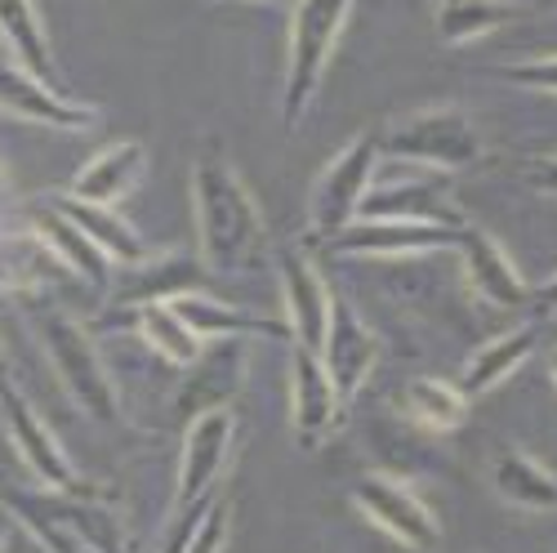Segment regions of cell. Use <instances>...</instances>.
Returning <instances> with one entry per match:
<instances>
[{"mask_svg":"<svg viewBox=\"0 0 557 553\" xmlns=\"http://www.w3.org/2000/svg\"><path fill=\"white\" fill-rule=\"evenodd\" d=\"M170 308L188 321V331L206 344V340H282L290 344V327L286 321H268V317H255L237 304H223L206 291H183L170 299Z\"/></svg>","mask_w":557,"mask_h":553,"instance_id":"obj_17","label":"cell"},{"mask_svg":"<svg viewBox=\"0 0 557 553\" xmlns=\"http://www.w3.org/2000/svg\"><path fill=\"white\" fill-rule=\"evenodd\" d=\"M121 317H129V327L138 331V340H144L157 357H165L170 366H183V371H188V366L201 357V340L188 331V321H183L165 299L125 308Z\"/></svg>","mask_w":557,"mask_h":553,"instance_id":"obj_26","label":"cell"},{"mask_svg":"<svg viewBox=\"0 0 557 553\" xmlns=\"http://www.w3.org/2000/svg\"><path fill=\"white\" fill-rule=\"evenodd\" d=\"M0 509L23 523L45 553H134L121 518L103 504V495L18 487L0 478Z\"/></svg>","mask_w":557,"mask_h":553,"instance_id":"obj_2","label":"cell"},{"mask_svg":"<svg viewBox=\"0 0 557 553\" xmlns=\"http://www.w3.org/2000/svg\"><path fill=\"white\" fill-rule=\"evenodd\" d=\"M380 152L410 161V165H424V170L463 174V170L486 165V138L469 112H459L455 103H437V108H420L393 121L388 130H380Z\"/></svg>","mask_w":557,"mask_h":553,"instance_id":"obj_6","label":"cell"},{"mask_svg":"<svg viewBox=\"0 0 557 553\" xmlns=\"http://www.w3.org/2000/svg\"><path fill=\"white\" fill-rule=\"evenodd\" d=\"M508 5H522V10H548L557 0H508Z\"/></svg>","mask_w":557,"mask_h":553,"instance_id":"obj_33","label":"cell"},{"mask_svg":"<svg viewBox=\"0 0 557 553\" xmlns=\"http://www.w3.org/2000/svg\"><path fill=\"white\" fill-rule=\"evenodd\" d=\"M5 536H10V514L0 509V549H5Z\"/></svg>","mask_w":557,"mask_h":553,"instance_id":"obj_34","label":"cell"},{"mask_svg":"<svg viewBox=\"0 0 557 553\" xmlns=\"http://www.w3.org/2000/svg\"><path fill=\"white\" fill-rule=\"evenodd\" d=\"M535 340H540V331L531 327V321H527V327H508L504 335H495V340H486L482 348L469 353V361H463V371H459L455 384L469 397H482V393L499 389L535 353Z\"/></svg>","mask_w":557,"mask_h":553,"instance_id":"obj_25","label":"cell"},{"mask_svg":"<svg viewBox=\"0 0 557 553\" xmlns=\"http://www.w3.org/2000/svg\"><path fill=\"white\" fill-rule=\"evenodd\" d=\"M527 10L508 5V0H442L437 5V36L442 45H473L491 32L518 23Z\"/></svg>","mask_w":557,"mask_h":553,"instance_id":"obj_27","label":"cell"},{"mask_svg":"<svg viewBox=\"0 0 557 553\" xmlns=\"http://www.w3.org/2000/svg\"><path fill=\"white\" fill-rule=\"evenodd\" d=\"M276 263V276H282V299H286V327H290V340L321 353V340H326V321H331V299H335V286L326 282L304 246H282L272 255Z\"/></svg>","mask_w":557,"mask_h":553,"instance_id":"obj_12","label":"cell"},{"mask_svg":"<svg viewBox=\"0 0 557 553\" xmlns=\"http://www.w3.org/2000/svg\"><path fill=\"white\" fill-rule=\"evenodd\" d=\"M0 112H10L18 121H36L50 130H89L99 125V108L67 99L59 85H45L18 63H0Z\"/></svg>","mask_w":557,"mask_h":553,"instance_id":"obj_15","label":"cell"},{"mask_svg":"<svg viewBox=\"0 0 557 553\" xmlns=\"http://www.w3.org/2000/svg\"><path fill=\"white\" fill-rule=\"evenodd\" d=\"M232 442H237V415H232V406H210L188 420V433H183V446H178L174 514H170L161 553H178L188 544L197 518L206 514V504L214 500V487L227 469Z\"/></svg>","mask_w":557,"mask_h":553,"instance_id":"obj_3","label":"cell"},{"mask_svg":"<svg viewBox=\"0 0 557 553\" xmlns=\"http://www.w3.org/2000/svg\"><path fill=\"white\" fill-rule=\"evenodd\" d=\"M531 308H535V312H548V317L557 312V272L548 276L544 286H531Z\"/></svg>","mask_w":557,"mask_h":553,"instance_id":"obj_32","label":"cell"},{"mask_svg":"<svg viewBox=\"0 0 557 553\" xmlns=\"http://www.w3.org/2000/svg\"><path fill=\"white\" fill-rule=\"evenodd\" d=\"M522 174H527V183H531L535 193H544V197H557V152L531 157V161L522 165Z\"/></svg>","mask_w":557,"mask_h":553,"instance_id":"obj_31","label":"cell"},{"mask_svg":"<svg viewBox=\"0 0 557 553\" xmlns=\"http://www.w3.org/2000/svg\"><path fill=\"white\" fill-rule=\"evenodd\" d=\"M321 361H326V376L335 380L344 402H352L366 389V380L375 376V366H380V335H375V327H370V321L344 295L331 299V321H326V340H321Z\"/></svg>","mask_w":557,"mask_h":553,"instance_id":"obj_13","label":"cell"},{"mask_svg":"<svg viewBox=\"0 0 557 553\" xmlns=\"http://www.w3.org/2000/svg\"><path fill=\"white\" fill-rule=\"evenodd\" d=\"M499 76L518 89H535V95H557V54L531 59V63H508L499 67Z\"/></svg>","mask_w":557,"mask_h":553,"instance_id":"obj_30","label":"cell"},{"mask_svg":"<svg viewBox=\"0 0 557 553\" xmlns=\"http://www.w3.org/2000/svg\"><path fill=\"white\" fill-rule=\"evenodd\" d=\"M469 393H463L459 384L450 380H433V376H414L401 384L397 393V410L406 415V420L414 429L424 433H455L469 425Z\"/></svg>","mask_w":557,"mask_h":553,"instance_id":"obj_24","label":"cell"},{"mask_svg":"<svg viewBox=\"0 0 557 553\" xmlns=\"http://www.w3.org/2000/svg\"><path fill=\"white\" fill-rule=\"evenodd\" d=\"M352 5L357 0H295L290 45H286V85H282V125L286 130H299L308 108L317 103Z\"/></svg>","mask_w":557,"mask_h":553,"instance_id":"obj_4","label":"cell"},{"mask_svg":"<svg viewBox=\"0 0 557 553\" xmlns=\"http://www.w3.org/2000/svg\"><path fill=\"white\" fill-rule=\"evenodd\" d=\"M0 188H5V165H0Z\"/></svg>","mask_w":557,"mask_h":553,"instance_id":"obj_36","label":"cell"},{"mask_svg":"<svg viewBox=\"0 0 557 553\" xmlns=\"http://www.w3.org/2000/svg\"><path fill=\"white\" fill-rule=\"evenodd\" d=\"M0 40L10 45V54L18 67H27L32 76H40L45 85H59V54H54V40L50 27H45L36 0H0Z\"/></svg>","mask_w":557,"mask_h":553,"instance_id":"obj_23","label":"cell"},{"mask_svg":"<svg viewBox=\"0 0 557 553\" xmlns=\"http://www.w3.org/2000/svg\"><path fill=\"white\" fill-rule=\"evenodd\" d=\"M455 250L463 259V276H469V286L495 304V308H531V286L527 276L518 272L513 255L504 250V242L495 233H486L482 223H459V237H455Z\"/></svg>","mask_w":557,"mask_h":553,"instance_id":"obj_14","label":"cell"},{"mask_svg":"<svg viewBox=\"0 0 557 553\" xmlns=\"http://www.w3.org/2000/svg\"><path fill=\"white\" fill-rule=\"evenodd\" d=\"M36 340L50 357L59 384L67 389L72 406L85 415V420H95L103 429L121 425V393L108 376V366L99 357V344L89 340V331L81 321H72L67 312H54L45 308L36 312Z\"/></svg>","mask_w":557,"mask_h":553,"instance_id":"obj_5","label":"cell"},{"mask_svg":"<svg viewBox=\"0 0 557 553\" xmlns=\"http://www.w3.org/2000/svg\"><path fill=\"white\" fill-rule=\"evenodd\" d=\"M459 228L424 223V219H388V214H361L344 233L326 242L335 255H361V259H401V255H433L455 250Z\"/></svg>","mask_w":557,"mask_h":553,"instance_id":"obj_11","label":"cell"},{"mask_svg":"<svg viewBox=\"0 0 557 553\" xmlns=\"http://www.w3.org/2000/svg\"><path fill=\"white\" fill-rule=\"evenodd\" d=\"M380 130H361L352 134L348 144L321 165L317 183H312V197H308V233L326 246L335 233L361 214V201L375 183L380 170Z\"/></svg>","mask_w":557,"mask_h":553,"instance_id":"obj_7","label":"cell"},{"mask_svg":"<svg viewBox=\"0 0 557 553\" xmlns=\"http://www.w3.org/2000/svg\"><path fill=\"white\" fill-rule=\"evenodd\" d=\"M361 214H388V219H424V223H446V228H459L463 214L450 197V183L442 170H429L420 179H401V183H388V188H375L361 201ZM357 214V219H361Z\"/></svg>","mask_w":557,"mask_h":553,"instance_id":"obj_18","label":"cell"},{"mask_svg":"<svg viewBox=\"0 0 557 553\" xmlns=\"http://www.w3.org/2000/svg\"><path fill=\"white\" fill-rule=\"evenodd\" d=\"M81 233L95 242L112 263H125V268H144L148 259H152V246L144 242V233L116 210V206H99V201H81V197H72V193H54L50 197Z\"/></svg>","mask_w":557,"mask_h":553,"instance_id":"obj_20","label":"cell"},{"mask_svg":"<svg viewBox=\"0 0 557 553\" xmlns=\"http://www.w3.org/2000/svg\"><path fill=\"white\" fill-rule=\"evenodd\" d=\"M32 233L40 237V246L54 255V263L63 272H72L76 282H85L89 291H112V259L89 242L81 228L54 206V201H36L32 206Z\"/></svg>","mask_w":557,"mask_h":553,"instance_id":"obj_16","label":"cell"},{"mask_svg":"<svg viewBox=\"0 0 557 553\" xmlns=\"http://www.w3.org/2000/svg\"><path fill=\"white\" fill-rule=\"evenodd\" d=\"M193 210H197V242L201 263L210 272H250L268 255V228L259 201L250 197L246 179L232 165L219 138L193 161Z\"/></svg>","mask_w":557,"mask_h":553,"instance_id":"obj_1","label":"cell"},{"mask_svg":"<svg viewBox=\"0 0 557 553\" xmlns=\"http://www.w3.org/2000/svg\"><path fill=\"white\" fill-rule=\"evenodd\" d=\"M188 371H193V380L178 389L174 410L193 420V415H201L210 406H232V393L242 389V376H246V348H242V340H219L214 353L201 348V357Z\"/></svg>","mask_w":557,"mask_h":553,"instance_id":"obj_22","label":"cell"},{"mask_svg":"<svg viewBox=\"0 0 557 553\" xmlns=\"http://www.w3.org/2000/svg\"><path fill=\"white\" fill-rule=\"evenodd\" d=\"M0 425H5L18 459L27 465V474L50 487V491H76V495H103L99 482H89L63 451V442L54 438V429L40 420V410L27 402V393L14 384V376L0 366Z\"/></svg>","mask_w":557,"mask_h":553,"instance_id":"obj_8","label":"cell"},{"mask_svg":"<svg viewBox=\"0 0 557 553\" xmlns=\"http://www.w3.org/2000/svg\"><path fill=\"white\" fill-rule=\"evenodd\" d=\"M491 487L522 514H557V474L527 446H499L491 455Z\"/></svg>","mask_w":557,"mask_h":553,"instance_id":"obj_19","label":"cell"},{"mask_svg":"<svg viewBox=\"0 0 557 553\" xmlns=\"http://www.w3.org/2000/svg\"><path fill=\"white\" fill-rule=\"evenodd\" d=\"M148 174V148L138 138H121V144L103 148L95 161H85L81 174L72 179V197L99 201V206H121Z\"/></svg>","mask_w":557,"mask_h":553,"instance_id":"obj_21","label":"cell"},{"mask_svg":"<svg viewBox=\"0 0 557 553\" xmlns=\"http://www.w3.org/2000/svg\"><path fill=\"white\" fill-rule=\"evenodd\" d=\"M227 536H232V500H219V495H214V500L206 504V514L197 518L188 544H183L178 553H223Z\"/></svg>","mask_w":557,"mask_h":553,"instance_id":"obj_29","label":"cell"},{"mask_svg":"<svg viewBox=\"0 0 557 553\" xmlns=\"http://www.w3.org/2000/svg\"><path fill=\"white\" fill-rule=\"evenodd\" d=\"M0 366H5V353H0Z\"/></svg>","mask_w":557,"mask_h":553,"instance_id":"obj_37","label":"cell"},{"mask_svg":"<svg viewBox=\"0 0 557 553\" xmlns=\"http://www.w3.org/2000/svg\"><path fill=\"white\" fill-rule=\"evenodd\" d=\"M548 376H553V384H557V348L548 353Z\"/></svg>","mask_w":557,"mask_h":553,"instance_id":"obj_35","label":"cell"},{"mask_svg":"<svg viewBox=\"0 0 557 553\" xmlns=\"http://www.w3.org/2000/svg\"><path fill=\"white\" fill-rule=\"evenodd\" d=\"M344 397L326 376L321 353L290 340V433L304 451H321L344 425Z\"/></svg>","mask_w":557,"mask_h":553,"instance_id":"obj_10","label":"cell"},{"mask_svg":"<svg viewBox=\"0 0 557 553\" xmlns=\"http://www.w3.org/2000/svg\"><path fill=\"white\" fill-rule=\"evenodd\" d=\"M206 282V263L197 259H183V255H170V259H148V272L138 276L129 291H121L112 299V312H125V308H138V304H157V299H174L183 291H201Z\"/></svg>","mask_w":557,"mask_h":553,"instance_id":"obj_28","label":"cell"},{"mask_svg":"<svg viewBox=\"0 0 557 553\" xmlns=\"http://www.w3.org/2000/svg\"><path fill=\"white\" fill-rule=\"evenodd\" d=\"M352 504L388 540L406 544L410 553H437L442 549V523L410 482H401L393 474H361L352 482Z\"/></svg>","mask_w":557,"mask_h":553,"instance_id":"obj_9","label":"cell"}]
</instances>
